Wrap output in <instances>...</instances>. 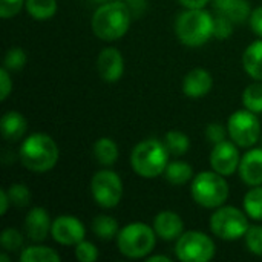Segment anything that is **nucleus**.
I'll return each mask as SVG.
<instances>
[{"label":"nucleus","mask_w":262,"mask_h":262,"mask_svg":"<svg viewBox=\"0 0 262 262\" xmlns=\"http://www.w3.org/2000/svg\"><path fill=\"white\" fill-rule=\"evenodd\" d=\"M134 15L124 0L100 5L92 15V32L103 41H114L126 35Z\"/></svg>","instance_id":"f257e3e1"},{"label":"nucleus","mask_w":262,"mask_h":262,"mask_svg":"<svg viewBox=\"0 0 262 262\" xmlns=\"http://www.w3.org/2000/svg\"><path fill=\"white\" fill-rule=\"evenodd\" d=\"M60 150L52 137L37 132L26 137L18 149V158L23 167L31 172L45 173L55 167Z\"/></svg>","instance_id":"f03ea898"},{"label":"nucleus","mask_w":262,"mask_h":262,"mask_svg":"<svg viewBox=\"0 0 262 262\" xmlns=\"http://www.w3.org/2000/svg\"><path fill=\"white\" fill-rule=\"evenodd\" d=\"M213 15L201 9H186L175 20L178 40L189 48H200L213 37Z\"/></svg>","instance_id":"7ed1b4c3"},{"label":"nucleus","mask_w":262,"mask_h":262,"mask_svg":"<svg viewBox=\"0 0 262 262\" xmlns=\"http://www.w3.org/2000/svg\"><path fill=\"white\" fill-rule=\"evenodd\" d=\"M169 150L164 141L149 138L140 141L130 152V166L141 178L154 180L164 173L169 164Z\"/></svg>","instance_id":"20e7f679"},{"label":"nucleus","mask_w":262,"mask_h":262,"mask_svg":"<svg viewBox=\"0 0 262 262\" xmlns=\"http://www.w3.org/2000/svg\"><path fill=\"white\" fill-rule=\"evenodd\" d=\"M157 238L158 236L154 227L147 226L146 223L135 221L120 229L117 236V247L126 258L141 259L147 258L154 252Z\"/></svg>","instance_id":"39448f33"},{"label":"nucleus","mask_w":262,"mask_h":262,"mask_svg":"<svg viewBox=\"0 0 262 262\" xmlns=\"http://www.w3.org/2000/svg\"><path fill=\"white\" fill-rule=\"evenodd\" d=\"M193 201L204 209H218L229 198V184L226 177L215 170H204L193 177L190 184Z\"/></svg>","instance_id":"423d86ee"},{"label":"nucleus","mask_w":262,"mask_h":262,"mask_svg":"<svg viewBox=\"0 0 262 262\" xmlns=\"http://www.w3.org/2000/svg\"><path fill=\"white\" fill-rule=\"evenodd\" d=\"M249 227L247 213L233 206H221L215 209L210 216V230L223 241H236L244 238Z\"/></svg>","instance_id":"0eeeda50"},{"label":"nucleus","mask_w":262,"mask_h":262,"mask_svg":"<svg viewBox=\"0 0 262 262\" xmlns=\"http://www.w3.org/2000/svg\"><path fill=\"white\" fill-rule=\"evenodd\" d=\"M216 247L213 239L204 232H184L175 244V255L183 262H207L213 259Z\"/></svg>","instance_id":"6e6552de"},{"label":"nucleus","mask_w":262,"mask_h":262,"mask_svg":"<svg viewBox=\"0 0 262 262\" xmlns=\"http://www.w3.org/2000/svg\"><path fill=\"white\" fill-rule=\"evenodd\" d=\"M227 130L230 140L238 147H253L261 137V121L258 114L249 109H239L229 117Z\"/></svg>","instance_id":"1a4fd4ad"},{"label":"nucleus","mask_w":262,"mask_h":262,"mask_svg":"<svg viewBox=\"0 0 262 262\" xmlns=\"http://www.w3.org/2000/svg\"><path fill=\"white\" fill-rule=\"evenodd\" d=\"M94 201L103 209H114L123 198V181L117 172L104 167L94 173L91 180Z\"/></svg>","instance_id":"9d476101"},{"label":"nucleus","mask_w":262,"mask_h":262,"mask_svg":"<svg viewBox=\"0 0 262 262\" xmlns=\"http://www.w3.org/2000/svg\"><path fill=\"white\" fill-rule=\"evenodd\" d=\"M51 236L55 243L61 246H77L80 241L84 239L86 229L78 218L71 215H61L52 221Z\"/></svg>","instance_id":"9b49d317"},{"label":"nucleus","mask_w":262,"mask_h":262,"mask_svg":"<svg viewBox=\"0 0 262 262\" xmlns=\"http://www.w3.org/2000/svg\"><path fill=\"white\" fill-rule=\"evenodd\" d=\"M239 161V150L233 141L224 140L218 144H213V149L210 152V166L215 172L224 177H230L238 170Z\"/></svg>","instance_id":"f8f14e48"},{"label":"nucleus","mask_w":262,"mask_h":262,"mask_svg":"<svg viewBox=\"0 0 262 262\" xmlns=\"http://www.w3.org/2000/svg\"><path fill=\"white\" fill-rule=\"evenodd\" d=\"M97 71L98 75L106 83H117L123 74H124V58L123 54L114 48L107 46L104 48L97 58Z\"/></svg>","instance_id":"ddd939ff"},{"label":"nucleus","mask_w":262,"mask_h":262,"mask_svg":"<svg viewBox=\"0 0 262 262\" xmlns=\"http://www.w3.org/2000/svg\"><path fill=\"white\" fill-rule=\"evenodd\" d=\"M23 227H25L26 236L32 243L40 244L49 236L51 229H52V221L45 207H34L26 213Z\"/></svg>","instance_id":"4468645a"},{"label":"nucleus","mask_w":262,"mask_h":262,"mask_svg":"<svg viewBox=\"0 0 262 262\" xmlns=\"http://www.w3.org/2000/svg\"><path fill=\"white\" fill-rule=\"evenodd\" d=\"M154 230L163 241H177L184 233V221L173 210H163L154 218Z\"/></svg>","instance_id":"2eb2a0df"},{"label":"nucleus","mask_w":262,"mask_h":262,"mask_svg":"<svg viewBox=\"0 0 262 262\" xmlns=\"http://www.w3.org/2000/svg\"><path fill=\"white\" fill-rule=\"evenodd\" d=\"M239 177L247 186H262V147H255L241 157Z\"/></svg>","instance_id":"dca6fc26"},{"label":"nucleus","mask_w":262,"mask_h":262,"mask_svg":"<svg viewBox=\"0 0 262 262\" xmlns=\"http://www.w3.org/2000/svg\"><path fill=\"white\" fill-rule=\"evenodd\" d=\"M212 74L204 68H193L183 78V92L190 98H201L212 91Z\"/></svg>","instance_id":"f3484780"},{"label":"nucleus","mask_w":262,"mask_h":262,"mask_svg":"<svg viewBox=\"0 0 262 262\" xmlns=\"http://www.w3.org/2000/svg\"><path fill=\"white\" fill-rule=\"evenodd\" d=\"M28 129V121L23 114L17 111H8L3 114L0 121V130L5 140L8 141H18L25 135Z\"/></svg>","instance_id":"a211bd4d"},{"label":"nucleus","mask_w":262,"mask_h":262,"mask_svg":"<svg viewBox=\"0 0 262 262\" xmlns=\"http://www.w3.org/2000/svg\"><path fill=\"white\" fill-rule=\"evenodd\" d=\"M218 14L229 17L233 23L246 21L250 14L252 8L247 0H212Z\"/></svg>","instance_id":"6ab92c4d"},{"label":"nucleus","mask_w":262,"mask_h":262,"mask_svg":"<svg viewBox=\"0 0 262 262\" xmlns=\"http://www.w3.org/2000/svg\"><path fill=\"white\" fill-rule=\"evenodd\" d=\"M243 68L255 81H262V38L247 46L243 54Z\"/></svg>","instance_id":"aec40b11"},{"label":"nucleus","mask_w":262,"mask_h":262,"mask_svg":"<svg viewBox=\"0 0 262 262\" xmlns=\"http://www.w3.org/2000/svg\"><path fill=\"white\" fill-rule=\"evenodd\" d=\"M94 158L103 167H112L118 160V146L109 137H101L94 143Z\"/></svg>","instance_id":"412c9836"},{"label":"nucleus","mask_w":262,"mask_h":262,"mask_svg":"<svg viewBox=\"0 0 262 262\" xmlns=\"http://www.w3.org/2000/svg\"><path fill=\"white\" fill-rule=\"evenodd\" d=\"M193 169L189 163L186 161H169L166 170H164V178L167 183L173 184V186H183L189 181L193 180Z\"/></svg>","instance_id":"4be33fe9"},{"label":"nucleus","mask_w":262,"mask_h":262,"mask_svg":"<svg viewBox=\"0 0 262 262\" xmlns=\"http://www.w3.org/2000/svg\"><path fill=\"white\" fill-rule=\"evenodd\" d=\"M92 232L101 241H112L118 236V221L109 215H98L92 220Z\"/></svg>","instance_id":"5701e85b"},{"label":"nucleus","mask_w":262,"mask_h":262,"mask_svg":"<svg viewBox=\"0 0 262 262\" xmlns=\"http://www.w3.org/2000/svg\"><path fill=\"white\" fill-rule=\"evenodd\" d=\"M18 259L20 262H58L60 255L51 247L35 244L21 249Z\"/></svg>","instance_id":"b1692460"},{"label":"nucleus","mask_w":262,"mask_h":262,"mask_svg":"<svg viewBox=\"0 0 262 262\" xmlns=\"http://www.w3.org/2000/svg\"><path fill=\"white\" fill-rule=\"evenodd\" d=\"M25 8L34 20L45 21L57 14L58 5L57 0H26Z\"/></svg>","instance_id":"393cba45"},{"label":"nucleus","mask_w":262,"mask_h":262,"mask_svg":"<svg viewBox=\"0 0 262 262\" xmlns=\"http://www.w3.org/2000/svg\"><path fill=\"white\" fill-rule=\"evenodd\" d=\"M164 144L172 157H183L190 149V140L184 132L170 130L164 135Z\"/></svg>","instance_id":"a878e982"},{"label":"nucleus","mask_w":262,"mask_h":262,"mask_svg":"<svg viewBox=\"0 0 262 262\" xmlns=\"http://www.w3.org/2000/svg\"><path fill=\"white\" fill-rule=\"evenodd\" d=\"M243 206L249 218L255 221H262V186H253L244 195Z\"/></svg>","instance_id":"bb28decb"},{"label":"nucleus","mask_w":262,"mask_h":262,"mask_svg":"<svg viewBox=\"0 0 262 262\" xmlns=\"http://www.w3.org/2000/svg\"><path fill=\"white\" fill-rule=\"evenodd\" d=\"M243 104L246 109L261 114L262 112V81L249 84L243 92Z\"/></svg>","instance_id":"cd10ccee"},{"label":"nucleus","mask_w":262,"mask_h":262,"mask_svg":"<svg viewBox=\"0 0 262 262\" xmlns=\"http://www.w3.org/2000/svg\"><path fill=\"white\" fill-rule=\"evenodd\" d=\"M0 246L5 252H21L23 235L14 227H8L0 235Z\"/></svg>","instance_id":"c85d7f7f"},{"label":"nucleus","mask_w":262,"mask_h":262,"mask_svg":"<svg viewBox=\"0 0 262 262\" xmlns=\"http://www.w3.org/2000/svg\"><path fill=\"white\" fill-rule=\"evenodd\" d=\"M8 195H9V200H11V204L15 206V207H28L29 203H31V190L28 189L26 184H21V183H15V184H11L8 189Z\"/></svg>","instance_id":"c756f323"},{"label":"nucleus","mask_w":262,"mask_h":262,"mask_svg":"<svg viewBox=\"0 0 262 262\" xmlns=\"http://www.w3.org/2000/svg\"><path fill=\"white\" fill-rule=\"evenodd\" d=\"M26 52L25 49L21 48H11L8 49L6 55H5V60H3V66L9 71V72H17V71H21L26 64Z\"/></svg>","instance_id":"7c9ffc66"},{"label":"nucleus","mask_w":262,"mask_h":262,"mask_svg":"<svg viewBox=\"0 0 262 262\" xmlns=\"http://www.w3.org/2000/svg\"><path fill=\"white\" fill-rule=\"evenodd\" d=\"M244 239L246 247L252 255L262 256V226H250L244 235Z\"/></svg>","instance_id":"2f4dec72"},{"label":"nucleus","mask_w":262,"mask_h":262,"mask_svg":"<svg viewBox=\"0 0 262 262\" xmlns=\"http://www.w3.org/2000/svg\"><path fill=\"white\" fill-rule=\"evenodd\" d=\"M232 34H233V21L229 17L218 14L213 18V37L218 40H226Z\"/></svg>","instance_id":"473e14b6"},{"label":"nucleus","mask_w":262,"mask_h":262,"mask_svg":"<svg viewBox=\"0 0 262 262\" xmlns=\"http://www.w3.org/2000/svg\"><path fill=\"white\" fill-rule=\"evenodd\" d=\"M75 256L80 262H94L98 259V249L91 241H80L75 246Z\"/></svg>","instance_id":"72a5a7b5"},{"label":"nucleus","mask_w":262,"mask_h":262,"mask_svg":"<svg viewBox=\"0 0 262 262\" xmlns=\"http://www.w3.org/2000/svg\"><path fill=\"white\" fill-rule=\"evenodd\" d=\"M227 137H229L227 126H223L221 123H210L206 126V138L210 143L218 144V143L227 140Z\"/></svg>","instance_id":"f704fd0d"},{"label":"nucleus","mask_w":262,"mask_h":262,"mask_svg":"<svg viewBox=\"0 0 262 262\" xmlns=\"http://www.w3.org/2000/svg\"><path fill=\"white\" fill-rule=\"evenodd\" d=\"M25 5H26V0H0V17L11 18L17 15L23 9Z\"/></svg>","instance_id":"c9c22d12"},{"label":"nucleus","mask_w":262,"mask_h":262,"mask_svg":"<svg viewBox=\"0 0 262 262\" xmlns=\"http://www.w3.org/2000/svg\"><path fill=\"white\" fill-rule=\"evenodd\" d=\"M11 92H12V80H11L9 71L3 66L0 69V100L5 101Z\"/></svg>","instance_id":"e433bc0d"},{"label":"nucleus","mask_w":262,"mask_h":262,"mask_svg":"<svg viewBox=\"0 0 262 262\" xmlns=\"http://www.w3.org/2000/svg\"><path fill=\"white\" fill-rule=\"evenodd\" d=\"M249 23H250L253 34L262 38V6L252 9V14L249 17Z\"/></svg>","instance_id":"4c0bfd02"},{"label":"nucleus","mask_w":262,"mask_h":262,"mask_svg":"<svg viewBox=\"0 0 262 262\" xmlns=\"http://www.w3.org/2000/svg\"><path fill=\"white\" fill-rule=\"evenodd\" d=\"M124 2L129 6L134 18H140L147 9V2L146 0H124Z\"/></svg>","instance_id":"58836bf2"},{"label":"nucleus","mask_w":262,"mask_h":262,"mask_svg":"<svg viewBox=\"0 0 262 262\" xmlns=\"http://www.w3.org/2000/svg\"><path fill=\"white\" fill-rule=\"evenodd\" d=\"M210 0H178V3L184 6L186 9H201V8H206Z\"/></svg>","instance_id":"ea45409f"},{"label":"nucleus","mask_w":262,"mask_h":262,"mask_svg":"<svg viewBox=\"0 0 262 262\" xmlns=\"http://www.w3.org/2000/svg\"><path fill=\"white\" fill-rule=\"evenodd\" d=\"M9 206H11V200H9L8 190L2 189L0 190V215H6Z\"/></svg>","instance_id":"a19ab883"},{"label":"nucleus","mask_w":262,"mask_h":262,"mask_svg":"<svg viewBox=\"0 0 262 262\" xmlns=\"http://www.w3.org/2000/svg\"><path fill=\"white\" fill-rule=\"evenodd\" d=\"M147 262H170V258L169 256H164V255H152V256H147L146 258Z\"/></svg>","instance_id":"79ce46f5"},{"label":"nucleus","mask_w":262,"mask_h":262,"mask_svg":"<svg viewBox=\"0 0 262 262\" xmlns=\"http://www.w3.org/2000/svg\"><path fill=\"white\" fill-rule=\"evenodd\" d=\"M0 262H9V258H8V255L2 253V255H0Z\"/></svg>","instance_id":"37998d69"},{"label":"nucleus","mask_w":262,"mask_h":262,"mask_svg":"<svg viewBox=\"0 0 262 262\" xmlns=\"http://www.w3.org/2000/svg\"><path fill=\"white\" fill-rule=\"evenodd\" d=\"M91 2H94V3H100V5H103V3H107V2H112V0H91Z\"/></svg>","instance_id":"c03bdc74"}]
</instances>
